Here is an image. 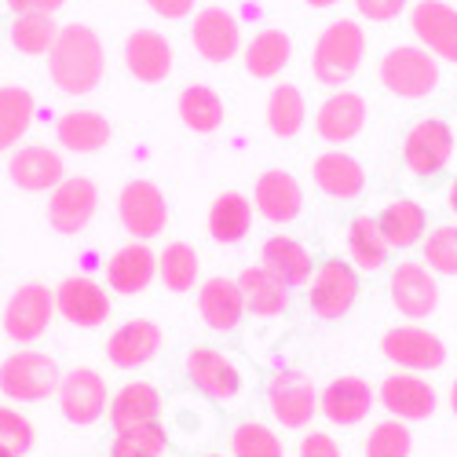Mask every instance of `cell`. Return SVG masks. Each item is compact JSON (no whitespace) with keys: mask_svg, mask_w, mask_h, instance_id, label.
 Returning a JSON list of instances; mask_svg holds the SVG:
<instances>
[{"mask_svg":"<svg viewBox=\"0 0 457 457\" xmlns=\"http://www.w3.org/2000/svg\"><path fill=\"white\" fill-rule=\"evenodd\" d=\"M48 73H52L55 88L66 96L96 92L106 73V48L99 41V33L85 22L62 26L52 52H48Z\"/></svg>","mask_w":457,"mask_h":457,"instance_id":"cell-1","label":"cell"},{"mask_svg":"<svg viewBox=\"0 0 457 457\" xmlns=\"http://www.w3.org/2000/svg\"><path fill=\"white\" fill-rule=\"evenodd\" d=\"M362 55H366V33L355 19H337L329 22L319 41H315V52H312V70L315 78L329 88H340L348 85L359 66H362Z\"/></svg>","mask_w":457,"mask_h":457,"instance_id":"cell-2","label":"cell"},{"mask_svg":"<svg viewBox=\"0 0 457 457\" xmlns=\"http://www.w3.org/2000/svg\"><path fill=\"white\" fill-rule=\"evenodd\" d=\"M377 78L392 96L399 99H428L439 88V59L417 45H399L392 52H385L377 66Z\"/></svg>","mask_w":457,"mask_h":457,"instance_id":"cell-3","label":"cell"},{"mask_svg":"<svg viewBox=\"0 0 457 457\" xmlns=\"http://www.w3.org/2000/svg\"><path fill=\"white\" fill-rule=\"evenodd\" d=\"M59 366L52 355L22 348L0 362V392L15 403H45L59 392Z\"/></svg>","mask_w":457,"mask_h":457,"instance_id":"cell-4","label":"cell"},{"mask_svg":"<svg viewBox=\"0 0 457 457\" xmlns=\"http://www.w3.org/2000/svg\"><path fill=\"white\" fill-rule=\"evenodd\" d=\"M359 300V275L348 260H322L308 282V308L315 319H345Z\"/></svg>","mask_w":457,"mask_h":457,"instance_id":"cell-5","label":"cell"},{"mask_svg":"<svg viewBox=\"0 0 457 457\" xmlns=\"http://www.w3.org/2000/svg\"><path fill=\"white\" fill-rule=\"evenodd\" d=\"M118 220L136 242L158 238L169 227V202L165 190L150 179H132L118 195Z\"/></svg>","mask_w":457,"mask_h":457,"instance_id":"cell-6","label":"cell"},{"mask_svg":"<svg viewBox=\"0 0 457 457\" xmlns=\"http://www.w3.org/2000/svg\"><path fill=\"white\" fill-rule=\"evenodd\" d=\"M380 352H385L388 362H395L406 373H432L443 370L446 362V345L425 326H392L385 337H380Z\"/></svg>","mask_w":457,"mask_h":457,"instance_id":"cell-7","label":"cell"},{"mask_svg":"<svg viewBox=\"0 0 457 457\" xmlns=\"http://www.w3.org/2000/svg\"><path fill=\"white\" fill-rule=\"evenodd\" d=\"M55 315V293L45 282H22L4 308V333L15 345H33L41 340Z\"/></svg>","mask_w":457,"mask_h":457,"instance_id":"cell-8","label":"cell"},{"mask_svg":"<svg viewBox=\"0 0 457 457\" xmlns=\"http://www.w3.org/2000/svg\"><path fill=\"white\" fill-rule=\"evenodd\" d=\"M453 158V129L443 118H425L417 121L406 139H403V165L413 176H439Z\"/></svg>","mask_w":457,"mask_h":457,"instance_id":"cell-9","label":"cell"},{"mask_svg":"<svg viewBox=\"0 0 457 457\" xmlns=\"http://www.w3.org/2000/svg\"><path fill=\"white\" fill-rule=\"evenodd\" d=\"M388 296L399 315H406L410 322H421L439 308V282L425 263L403 260L388 275Z\"/></svg>","mask_w":457,"mask_h":457,"instance_id":"cell-10","label":"cell"},{"mask_svg":"<svg viewBox=\"0 0 457 457\" xmlns=\"http://www.w3.org/2000/svg\"><path fill=\"white\" fill-rule=\"evenodd\" d=\"M268 406L282 428H308L319 417V388L312 385V377L282 370L268 385Z\"/></svg>","mask_w":457,"mask_h":457,"instance_id":"cell-11","label":"cell"},{"mask_svg":"<svg viewBox=\"0 0 457 457\" xmlns=\"http://www.w3.org/2000/svg\"><path fill=\"white\" fill-rule=\"evenodd\" d=\"M55 395H59L62 417H66L70 425H78V428L96 425L99 417L106 413V403H110V392H106L103 373H96V370H88V366H78V370L62 373Z\"/></svg>","mask_w":457,"mask_h":457,"instance_id":"cell-12","label":"cell"},{"mask_svg":"<svg viewBox=\"0 0 457 457\" xmlns=\"http://www.w3.org/2000/svg\"><path fill=\"white\" fill-rule=\"evenodd\" d=\"M99 209V187L88 176H66L48 195V223L55 235H81Z\"/></svg>","mask_w":457,"mask_h":457,"instance_id":"cell-13","label":"cell"},{"mask_svg":"<svg viewBox=\"0 0 457 457\" xmlns=\"http://www.w3.org/2000/svg\"><path fill=\"white\" fill-rule=\"evenodd\" d=\"M183 370L190 385L212 403H235L242 395V370L235 366L231 355L216 348H190Z\"/></svg>","mask_w":457,"mask_h":457,"instance_id":"cell-14","label":"cell"},{"mask_svg":"<svg viewBox=\"0 0 457 457\" xmlns=\"http://www.w3.org/2000/svg\"><path fill=\"white\" fill-rule=\"evenodd\" d=\"M373 403H377V392L370 388V380H362L355 373L333 377L329 385L319 392V413L337 428L362 425L370 417V410H373Z\"/></svg>","mask_w":457,"mask_h":457,"instance_id":"cell-15","label":"cell"},{"mask_svg":"<svg viewBox=\"0 0 457 457\" xmlns=\"http://www.w3.org/2000/svg\"><path fill=\"white\" fill-rule=\"evenodd\" d=\"M377 403L395 421H428L439 406V395L421 373H388L377 388Z\"/></svg>","mask_w":457,"mask_h":457,"instance_id":"cell-16","label":"cell"},{"mask_svg":"<svg viewBox=\"0 0 457 457\" xmlns=\"http://www.w3.org/2000/svg\"><path fill=\"white\" fill-rule=\"evenodd\" d=\"M55 315L78 329H96L110 319V293L88 275H70L55 289Z\"/></svg>","mask_w":457,"mask_h":457,"instance_id":"cell-17","label":"cell"},{"mask_svg":"<svg viewBox=\"0 0 457 457\" xmlns=\"http://www.w3.org/2000/svg\"><path fill=\"white\" fill-rule=\"evenodd\" d=\"M410 26L425 52L457 62V8H450L446 0H417L410 8Z\"/></svg>","mask_w":457,"mask_h":457,"instance_id":"cell-18","label":"cell"},{"mask_svg":"<svg viewBox=\"0 0 457 457\" xmlns=\"http://www.w3.org/2000/svg\"><path fill=\"white\" fill-rule=\"evenodd\" d=\"M162 340H165V329L150 319H129L121 322L118 329L110 333L106 340V359L118 366V370H139L146 366L162 352Z\"/></svg>","mask_w":457,"mask_h":457,"instance_id":"cell-19","label":"cell"},{"mask_svg":"<svg viewBox=\"0 0 457 457\" xmlns=\"http://www.w3.org/2000/svg\"><path fill=\"white\" fill-rule=\"evenodd\" d=\"M8 176L19 190H29V195H52V190L66 179V165H62V154L52 146H41V143H29V146H19L12 162H8Z\"/></svg>","mask_w":457,"mask_h":457,"instance_id":"cell-20","label":"cell"},{"mask_svg":"<svg viewBox=\"0 0 457 457\" xmlns=\"http://www.w3.org/2000/svg\"><path fill=\"white\" fill-rule=\"evenodd\" d=\"M253 205L268 223H293L303 212V190L293 172L286 169H268L256 176L253 187Z\"/></svg>","mask_w":457,"mask_h":457,"instance_id":"cell-21","label":"cell"},{"mask_svg":"<svg viewBox=\"0 0 457 457\" xmlns=\"http://www.w3.org/2000/svg\"><path fill=\"white\" fill-rule=\"evenodd\" d=\"M158 278V253L146 242H129L106 260V286L121 296L146 293Z\"/></svg>","mask_w":457,"mask_h":457,"instance_id":"cell-22","label":"cell"},{"mask_svg":"<svg viewBox=\"0 0 457 457\" xmlns=\"http://www.w3.org/2000/svg\"><path fill=\"white\" fill-rule=\"evenodd\" d=\"M312 179L333 202H355L366 190V169L359 165V158L345 154V150H326L312 165Z\"/></svg>","mask_w":457,"mask_h":457,"instance_id":"cell-23","label":"cell"},{"mask_svg":"<svg viewBox=\"0 0 457 457\" xmlns=\"http://www.w3.org/2000/svg\"><path fill=\"white\" fill-rule=\"evenodd\" d=\"M366 129V99L359 92H333L319 113H315V132L319 139L340 146V143H352L359 132Z\"/></svg>","mask_w":457,"mask_h":457,"instance_id":"cell-24","label":"cell"},{"mask_svg":"<svg viewBox=\"0 0 457 457\" xmlns=\"http://www.w3.org/2000/svg\"><path fill=\"white\" fill-rule=\"evenodd\" d=\"M125 66L136 81L162 85L172 73V45L158 29H136L125 41Z\"/></svg>","mask_w":457,"mask_h":457,"instance_id":"cell-25","label":"cell"},{"mask_svg":"<svg viewBox=\"0 0 457 457\" xmlns=\"http://www.w3.org/2000/svg\"><path fill=\"white\" fill-rule=\"evenodd\" d=\"M260 268L268 275H275L282 286L300 289V286L312 282L315 263H312V253H308L303 242H296L289 235H271L268 242L260 245Z\"/></svg>","mask_w":457,"mask_h":457,"instance_id":"cell-26","label":"cell"},{"mask_svg":"<svg viewBox=\"0 0 457 457\" xmlns=\"http://www.w3.org/2000/svg\"><path fill=\"white\" fill-rule=\"evenodd\" d=\"M190 41L205 62H227L238 55V19L223 8H202L190 26Z\"/></svg>","mask_w":457,"mask_h":457,"instance_id":"cell-27","label":"cell"},{"mask_svg":"<svg viewBox=\"0 0 457 457\" xmlns=\"http://www.w3.org/2000/svg\"><path fill=\"white\" fill-rule=\"evenodd\" d=\"M162 417V392L146 380H129L118 392L110 395V428L113 432H129L154 425Z\"/></svg>","mask_w":457,"mask_h":457,"instance_id":"cell-28","label":"cell"},{"mask_svg":"<svg viewBox=\"0 0 457 457\" xmlns=\"http://www.w3.org/2000/svg\"><path fill=\"white\" fill-rule=\"evenodd\" d=\"M198 312L202 322L216 333H231L238 329V322L245 319V296L238 289V278H209L198 286Z\"/></svg>","mask_w":457,"mask_h":457,"instance_id":"cell-29","label":"cell"},{"mask_svg":"<svg viewBox=\"0 0 457 457\" xmlns=\"http://www.w3.org/2000/svg\"><path fill=\"white\" fill-rule=\"evenodd\" d=\"M377 227H380V235H385L388 249H413L417 242H425L428 212L413 198H395L377 212Z\"/></svg>","mask_w":457,"mask_h":457,"instance_id":"cell-30","label":"cell"},{"mask_svg":"<svg viewBox=\"0 0 457 457\" xmlns=\"http://www.w3.org/2000/svg\"><path fill=\"white\" fill-rule=\"evenodd\" d=\"M238 289L245 296V315L253 319H278L289 312V286H282L275 275H268L256 263V268H245L238 275Z\"/></svg>","mask_w":457,"mask_h":457,"instance_id":"cell-31","label":"cell"},{"mask_svg":"<svg viewBox=\"0 0 457 457\" xmlns=\"http://www.w3.org/2000/svg\"><path fill=\"white\" fill-rule=\"evenodd\" d=\"M253 227V202L238 190H223L209 205V238L220 245H238Z\"/></svg>","mask_w":457,"mask_h":457,"instance_id":"cell-32","label":"cell"},{"mask_svg":"<svg viewBox=\"0 0 457 457\" xmlns=\"http://www.w3.org/2000/svg\"><path fill=\"white\" fill-rule=\"evenodd\" d=\"M345 245L352 256V268H359V271H380L392 256L385 235H380V227H377V216H370V212H359L348 220Z\"/></svg>","mask_w":457,"mask_h":457,"instance_id":"cell-33","label":"cell"},{"mask_svg":"<svg viewBox=\"0 0 457 457\" xmlns=\"http://www.w3.org/2000/svg\"><path fill=\"white\" fill-rule=\"evenodd\" d=\"M55 136L73 154H96L110 143V121L96 110H70L55 121Z\"/></svg>","mask_w":457,"mask_h":457,"instance_id":"cell-34","label":"cell"},{"mask_svg":"<svg viewBox=\"0 0 457 457\" xmlns=\"http://www.w3.org/2000/svg\"><path fill=\"white\" fill-rule=\"evenodd\" d=\"M289 59H293V41L282 29H260L245 48V70L260 81L278 78V73L289 66Z\"/></svg>","mask_w":457,"mask_h":457,"instance_id":"cell-35","label":"cell"},{"mask_svg":"<svg viewBox=\"0 0 457 457\" xmlns=\"http://www.w3.org/2000/svg\"><path fill=\"white\" fill-rule=\"evenodd\" d=\"M176 110H179V121H183L190 132H202V136L216 132V129L223 125V118H227V106H223L220 92L209 88V85H187V88L179 92Z\"/></svg>","mask_w":457,"mask_h":457,"instance_id":"cell-36","label":"cell"},{"mask_svg":"<svg viewBox=\"0 0 457 457\" xmlns=\"http://www.w3.org/2000/svg\"><path fill=\"white\" fill-rule=\"evenodd\" d=\"M303 121H308V103H303V92L289 81L275 85L271 96H268V129L278 136V139H293L300 136Z\"/></svg>","mask_w":457,"mask_h":457,"instance_id":"cell-37","label":"cell"},{"mask_svg":"<svg viewBox=\"0 0 457 457\" xmlns=\"http://www.w3.org/2000/svg\"><path fill=\"white\" fill-rule=\"evenodd\" d=\"M198 271H202V260H198V249L187 245V242H172L158 253V275L165 282L169 293H190L198 282Z\"/></svg>","mask_w":457,"mask_h":457,"instance_id":"cell-38","label":"cell"},{"mask_svg":"<svg viewBox=\"0 0 457 457\" xmlns=\"http://www.w3.org/2000/svg\"><path fill=\"white\" fill-rule=\"evenodd\" d=\"M33 125V96L26 88H0V154L15 146Z\"/></svg>","mask_w":457,"mask_h":457,"instance_id":"cell-39","label":"cell"},{"mask_svg":"<svg viewBox=\"0 0 457 457\" xmlns=\"http://www.w3.org/2000/svg\"><path fill=\"white\" fill-rule=\"evenodd\" d=\"M165 453H169V432L162 421L113 432V443H110V457H165Z\"/></svg>","mask_w":457,"mask_h":457,"instance_id":"cell-40","label":"cell"},{"mask_svg":"<svg viewBox=\"0 0 457 457\" xmlns=\"http://www.w3.org/2000/svg\"><path fill=\"white\" fill-rule=\"evenodd\" d=\"M59 37V26L52 15H19L12 22V45L22 55H48Z\"/></svg>","mask_w":457,"mask_h":457,"instance_id":"cell-41","label":"cell"},{"mask_svg":"<svg viewBox=\"0 0 457 457\" xmlns=\"http://www.w3.org/2000/svg\"><path fill=\"white\" fill-rule=\"evenodd\" d=\"M282 439L260 421H242L231 432V457H282Z\"/></svg>","mask_w":457,"mask_h":457,"instance_id":"cell-42","label":"cell"},{"mask_svg":"<svg viewBox=\"0 0 457 457\" xmlns=\"http://www.w3.org/2000/svg\"><path fill=\"white\" fill-rule=\"evenodd\" d=\"M366 457H410L413 453V436L406 428V421H380L370 428V439H366Z\"/></svg>","mask_w":457,"mask_h":457,"instance_id":"cell-43","label":"cell"},{"mask_svg":"<svg viewBox=\"0 0 457 457\" xmlns=\"http://www.w3.org/2000/svg\"><path fill=\"white\" fill-rule=\"evenodd\" d=\"M425 268L432 275H446L453 278L457 275V223H443L425 238Z\"/></svg>","mask_w":457,"mask_h":457,"instance_id":"cell-44","label":"cell"},{"mask_svg":"<svg viewBox=\"0 0 457 457\" xmlns=\"http://www.w3.org/2000/svg\"><path fill=\"white\" fill-rule=\"evenodd\" d=\"M0 446L12 450L15 457L29 453V446H33V425L12 406H0Z\"/></svg>","mask_w":457,"mask_h":457,"instance_id":"cell-45","label":"cell"},{"mask_svg":"<svg viewBox=\"0 0 457 457\" xmlns=\"http://www.w3.org/2000/svg\"><path fill=\"white\" fill-rule=\"evenodd\" d=\"M406 4L410 0H355L359 15L370 19V22H392V19H399L406 12Z\"/></svg>","mask_w":457,"mask_h":457,"instance_id":"cell-46","label":"cell"},{"mask_svg":"<svg viewBox=\"0 0 457 457\" xmlns=\"http://www.w3.org/2000/svg\"><path fill=\"white\" fill-rule=\"evenodd\" d=\"M300 457H345V453H340V443L329 432H312L300 439Z\"/></svg>","mask_w":457,"mask_h":457,"instance_id":"cell-47","label":"cell"},{"mask_svg":"<svg viewBox=\"0 0 457 457\" xmlns=\"http://www.w3.org/2000/svg\"><path fill=\"white\" fill-rule=\"evenodd\" d=\"M146 8L162 19H187L195 15V0H146Z\"/></svg>","mask_w":457,"mask_h":457,"instance_id":"cell-48","label":"cell"},{"mask_svg":"<svg viewBox=\"0 0 457 457\" xmlns=\"http://www.w3.org/2000/svg\"><path fill=\"white\" fill-rule=\"evenodd\" d=\"M66 0H8L15 15H55Z\"/></svg>","mask_w":457,"mask_h":457,"instance_id":"cell-49","label":"cell"},{"mask_svg":"<svg viewBox=\"0 0 457 457\" xmlns=\"http://www.w3.org/2000/svg\"><path fill=\"white\" fill-rule=\"evenodd\" d=\"M446 202H450V209L457 212V176H453V183H450V190H446Z\"/></svg>","mask_w":457,"mask_h":457,"instance_id":"cell-50","label":"cell"},{"mask_svg":"<svg viewBox=\"0 0 457 457\" xmlns=\"http://www.w3.org/2000/svg\"><path fill=\"white\" fill-rule=\"evenodd\" d=\"M308 8H333V4H340V0H303Z\"/></svg>","mask_w":457,"mask_h":457,"instance_id":"cell-51","label":"cell"},{"mask_svg":"<svg viewBox=\"0 0 457 457\" xmlns=\"http://www.w3.org/2000/svg\"><path fill=\"white\" fill-rule=\"evenodd\" d=\"M450 410L457 413V380H453V385H450Z\"/></svg>","mask_w":457,"mask_h":457,"instance_id":"cell-52","label":"cell"},{"mask_svg":"<svg viewBox=\"0 0 457 457\" xmlns=\"http://www.w3.org/2000/svg\"><path fill=\"white\" fill-rule=\"evenodd\" d=\"M0 457H15V453H12V450H4V446H0Z\"/></svg>","mask_w":457,"mask_h":457,"instance_id":"cell-53","label":"cell"},{"mask_svg":"<svg viewBox=\"0 0 457 457\" xmlns=\"http://www.w3.org/2000/svg\"><path fill=\"white\" fill-rule=\"evenodd\" d=\"M205 457H223V453H205Z\"/></svg>","mask_w":457,"mask_h":457,"instance_id":"cell-54","label":"cell"}]
</instances>
